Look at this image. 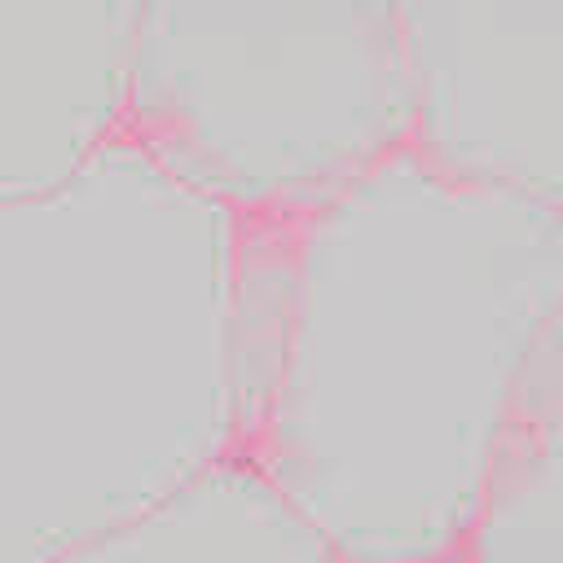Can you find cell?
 <instances>
[{"mask_svg": "<svg viewBox=\"0 0 563 563\" xmlns=\"http://www.w3.org/2000/svg\"><path fill=\"white\" fill-rule=\"evenodd\" d=\"M413 119L396 0H145L123 132L246 220L325 202Z\"/></svg>", "mask_w": 563, "mask_h": 563, "instance_id": "cell-3", "label": "cell"}, {"mask_svg": "<svg viewBox=\"0 0 563 563\" xmlns=\"http://www.w3.org/2000/svg\"><path fill=\"white\" fill-rule=\"evenodd\" d=\"M79 563H339V554L268 462L233 444L97 537Z\"/></svg>", "mask_w": 563, "mask_h": 563, "instance_id": "cell-6", "label": "cell"}, {"mask_svg": "<svg viewBox=\"0 0 563 563\" xmlns=\"http://www.w3.org/2000/svg\"><path fill=\"white\" fill-rule=\"evenodd\" d=\"M413 145L563 207V0H396Z\"/></svg>", "mask_w": 563, "mask_h": 563, "instance_id": "cell-4", "label": "cell"}, {"mask_svg": "<svg viewBox=\"0 0 563 563\" xmlns=\"http://www.w3.org/2000/svg\"><path fill=\"white\" fill-rule=\"evenodd\" d=\"M145 0H0V194L70 176L128 123Z\"/></svg>", "mask_w": 563, "mask_h": 563, "instance_id": "cell-5", "label": "cell"}, {"mask_svg": "<svg viewBox=\"0 0 563 563\" xmlns=\"http://www.w3.org/2000/svg\"><path fill=\"white\" fill-rule=\"evenodd\" d=\"M563 312V207L413 141L246 220L242 444L339 563L457 559L519 374Z\"/></svg>", "mask_w": 563, "mask_h": 563, "instance_id": "cell-1", "label": "cell"}, {"mask_svg": "<svg viewBox=\"0 0 563 563\" xmlns=\"http://www.w3.org/2000/svg\"><path fill=\"white\" fill-rule=\"evenodd\" d=\"M242 246L128 132L0 194V563H79L242 444Z\"/></svg>", "mask_w": 563, "mask_h": 563, "instance_id": "cell-2", "label": "cell"}, {"mask_svg": "<svg viewBox=\"0 0 563 563\" xmlns=\"http://www.w3.org/2000/svg\"><path fill=\"white\" fill-rule=\"evenodd\" d=\"M457 559L563 563V312L519 374Z\"/></svg>", "mask_w": 563, "mask_h": 563, "instance_id": "cell-7", "label": "cell"}]
</instances>
